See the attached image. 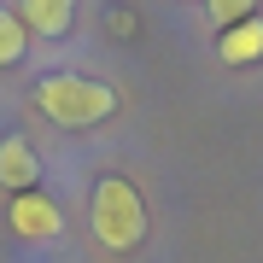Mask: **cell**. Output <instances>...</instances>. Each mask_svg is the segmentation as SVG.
I'll return each instance as SVG.
<instances>
[{"label": "cell", "instance_id": "1", "mask_svg": "<svg viewBox=\"0 0 263 263\" xmlns=\"http://www.w3.org/2000/svg\"><path fill=\"white\" fill-rule=\"evenodd\" d=\"M94 240L105 252H135L146 240V205L135 193V181L123 176H105L94 187Z\"/></svg>", "mask_w": 263, "mask_h": 263}, {"label": "cell", "instance_id": "2", "mask_svg": "<svg viewBox=\"0 0 263 263\" xmlns=\"http://www.w3.org/2000/svg\"><path fill=\"white\" fill-rule=\"evenodd\" d=\"M35 105L65 129H88V123H105L117 111V94L105 82H88V76H47L35 88Z\"/></svg>", "mask_w": 263, "mask_h": 263}, {"label": "cell", "instance_id": "3", "mask_svg": "<svg viewBox=\"0 0 263 263\" xmlns=\"http://www.w3.org/2000/svg\"><path fill=\"white\" fill-rule=\"evenodd\" d=\"M59 228H65V216H59V205L47 193H12V234L18 240H53Z\"/></svg>", "mask_w": 263, "mask_h": 263}, {"label": "cell", "instance_id": "4", "mask_svg": "<svg viewBox=\"0 0 263 263\" xmlns=\"http://www.w3.org/2000/svg\"><path fill=\"white\" fill-rule=\"evenodd\" d=\"M35 176H41V164H35V152H29V141L6 135V141H0V187L29 193V187H35Z\"/></svg>", "mask_w": 263, "mask_h": 263}, {"label": "cell", "instance_id": "5", "mask_svg": "<svg viewBox=\"0 0 263 263\" xmlns=\"http://www.w3.org/2000/svg\"><path fill=\"white\" fill-rule=\"evenodd\" d=\"M216 53H222V65H257L263 59V18H246L234 29H222L216 35Z\"/></svg>", "mask_w": 263, "mask_h": 263}, {"label": "cell", "instance_id": "6", "mask_svg": "<svg viewBox=\"0 0 263 263\" xmlns=\"http://www.w3.org/2000/svg\"><path fill=\"white\" fill-rule=\"evenodd\" d=\"M70 12H76V0H18V24L35 29V35H65Z\"/></svg>", "mask_w": 263, "mask_h": 263}, {"label": "cell", "instance_id": "7", "mask_svg": "<svg viewBox=\"0 0 263 263\" xmlns=\"http://www.w3.org/2000/svg\"><path fill=\"white\" fill-rule=\"evenodd\" d=\"M24 47H29V29L18 24V12H6V6H0V65H18Z\"/></svg>", "mask_w": 263, "mask_h": 263}, {"label": "cell", "instance_id": "8", "mask_svg": "<svg viewBox=\"0 0 263 263\" xmlns=\"http://www.w3.org/2000/svg\"><path fill=\"white\" fill-rule=\"evenodd\" d=\"M205 12H211L222 29H234V24H246V18L257 12V0H205Z\"/></svg>", "mask_w": 263, "mask_h": 263}]
</instances>
